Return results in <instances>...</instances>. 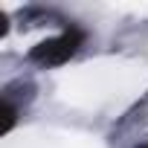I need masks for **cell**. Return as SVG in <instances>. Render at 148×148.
I'll list each match as a JSON object with an SVG mask.
<instances>
[{
    "label": "cell",
    "mask_w": 148,
    "mask_h": 148,
    "mask_svg": "<svg viewBox=\"0 0 148 148\" xmlns=\"http://www.w3.org/2000/svg\"><path fill=\"white\" fill-rule=\"evenodd\" d=\"M82 41H84V32L76 29V26H70V29H64L61 35L35 44V47L29 49V61H35V64H41V67H58V64H67L73 55L79 52Z\"/></svg>",
    "instance_id": "obj_1"
},
{
    "label": "cell",
    "mask_w": 148,
    "mask_h": 148,
    "mask_svg": "<svg viewBox=\"0 0 148 148\" xmlns=\"http://www.w3.org/2000/svg\"><path fill=\"white\" fill-rule=\"evenodd\" d=\"M0 116H3V119H0V134H9L15 128V122H18V108L6 99L3 105H0Z\"/></svg>",
    "instance_id": "obj_2"
},
{
    "label": "cell",
    "mask_w": 148,
    "mask_h": 148,
    "mask_svg": "<svg viewBox=\"0 0 148 148\" xmlns=\"http://www.w3.org/2000/svg\"><path fill=\"white\" fill-rule=\"evenodd\" d=\"M136 148H148V145H136Z\"/></svg>",
    "instance_id": "obj_3"
}]
</instances>
